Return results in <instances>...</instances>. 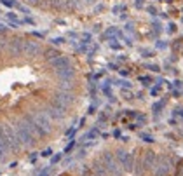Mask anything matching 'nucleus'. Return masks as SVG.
Here are the masks:
<instances>
[]
</instances>
